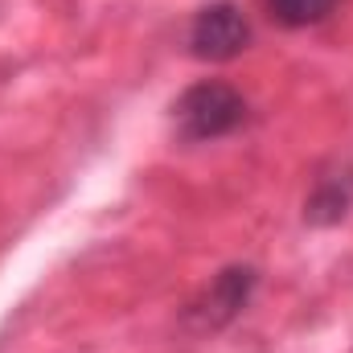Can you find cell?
<instances>
[{"label":"cell","instance_id":"6da1fadb","mask_svg":"<svg viewBox=\"0 0 353 353\" xmlns=\"http://www.w3.org/2000/svg\"><path fill=\"white\" fill-rule=\"evenodd\" d=\"M173 119H176V132L185 140H193V144L222 140L234 128H243L247 99L230 83H197L173 103Z\"/></svg>","mask_w":353,"mask_h":353},{"label":"cell","instance_id":"7a4b0ae2","mask_svg":"<svg viewBox=\"0 0 353 353\" xmlns=\"http://www.w3.org/2000/svg\"><path fill=\"white\" fill-rule=\"evenodd\" d=\"M247 46H251V21L243 17L239 4L214 0L197 8L189 25V54L197 62H234Z\"/></svg>","mask_w":353,"mask_h":353},{"label":"cell","instance_id":"3957f363","mask_svg":"<svg viewBox=\"0 0 353 353\" xmlns=\"http://www.w3.org/2000/svg\"><path fill=\"white\" fill-rule=\"evenodd\" d=\"M255 283H259V271L255 267H226L193 304H189V325L197 329H226L255 296Z\"/></svg>","mask_w":353,"mask_h":353},{"label":"cell","instance_id":"277c9868","mask_svg":"<svg viewBox=\"0 0 353 353\" xmlns=\"http://www.w3.org/2000/svg\"><path fill=\"white\" fill-rule=\"evenodd\" d=\"M353 205V173H337V176H325L321 185H316V193L308 197V205H304V218L308 222H316V226H329V222H337V218H345V210Z\"/></svg>","mask_w":353,"mask_h":353},{"label":"cell","instance_id":"5b68a950","mask_svg":"<svg viewBox=\"0 0 353 353\" xmlns=\"http://www.w3.org/2000/svg\"><path fill=\"white\" fill-rule=\"evenodd\" d=\"M267 12L288 25V29H308V25H321L341 0H263Z\"/></svg>","mask_w":353,"mask_h":353}]
</instances>
